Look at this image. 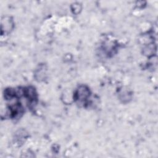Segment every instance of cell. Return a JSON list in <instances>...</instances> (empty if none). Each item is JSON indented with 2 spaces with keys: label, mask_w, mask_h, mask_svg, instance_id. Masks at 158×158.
Returning a JSON list of instances; mask_svg holds the SVG:
<instances>
[{
  "label": "cell",
  "mask_w": 158,
  "mask_h": 158,
  "mask_svg": "<svg viewBox=\"0 0 158 158\" xmlns=\"http://www.w3.org/2000/svg\"><path fill=\"white\" fill-rule=\"evenodd\" d=\"M76 95L78 99H85L89 96V90L85 86H81L78 89Z\"/></svg>",
  "instance_id": "1"
}]
</instances>
